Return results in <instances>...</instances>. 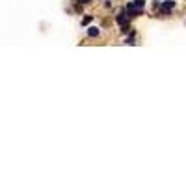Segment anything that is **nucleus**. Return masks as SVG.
Wrapping results in <instances>:
<instances>
[{
	"instance_id": "nucleus-3",
	"label": "nucleus",
	"mask_w": 186,
	"mask_h": 186,
	"mask_svg": "<svg viewBox=\"0 0 186 186\" xmlns=\"http://www.w3.org/2000/svg\"><path fill=\"white\" fill-rule=\"evenodd\" d=\"M88 35H89V37H97V35H99V28H95V26L88 28Z\"/></svg>"
},
{
	"instance_id": "nucleus-4",
	"label": "nucleus",
	"mask_w": 186,
	"mask_h": 186,
	"mask_svg": "<svg viewBox=\"0 0 186 186\" xmlns=\"http://www.w3.org/2000/svg\"><path fill=\"white\" fill-rule=\"evenodd\" d=\"M134 7H140V9H143V6H145V0H134V2H130Z\"/></svg>"
},
{
	"instance_id": "nucleus-2",
	"label": "nucleus",
	"mask_w": 186,
	"mask_h": 186,
	"mask_svg": "<svg viewBox=\"0 0 186 186\" xmlns=\"http://www.w3.org/2000/svg\"><path fill=\"white\" fill-rule=\"evenodd\" d=\"M116 21H117V24H121V26H123V24H129V17L125 15V11L117 15V17H116Z\"/></svg>"
},
{
	"instance_id": "nucleus-1",
	"label": "nucleus",
	"mask_w": 186,
	"mask_h": 186,
	"mask_svg": "<svg viewBox=\"0 0 186 186\" xmlns=\"http://www.w3.org/2000/svg\"><path fill=\"white\" fill-rule=\"evenodd\" d=\"M158 7H160V11H162L164 15H168L169 11H171L173 7H175V2H173V0H166V2H162Z\"/></svg>"
},
{
	"instance_id": "nucleus-5",
	"label": "nucleus",
	"mask_w": 186,
	"mask_h": 186,
	"mask_svg": "<svg viewBox=\"0 0 186 186\" xmlns=\"http://www.w3.org/2000/svg\"><path fill=\"white\" fill-rule=\"evenodd\" d=\"M91 19H93L91 15H88V17H84V19H82V24H84V26H86V24H89V22H91Z\"/></svg>"
},
{
	"instance_id": "nucleus-6",
	"label": "nucleus",
	"mask_w": 186,
	"mask_h": 186,
	"mask_svg": "<svg viewBox=\"0 0 186 186\" xmlns=\"http://www.w3.org/2000/svg\"><path fill=\"white\" fill-rule=\"evenodd\" d=\"M80 4H88V2H91V0H78Z\"/></svg>"
}]
</instances>
